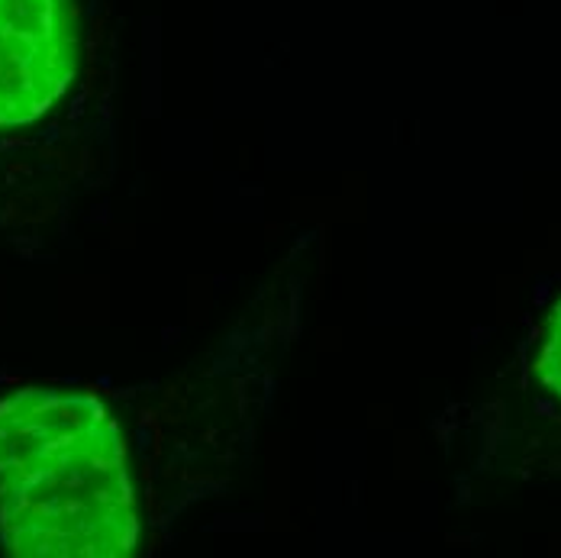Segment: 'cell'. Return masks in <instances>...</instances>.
<instances>
[{
    "label": "cell",
    "instance_id": "cell-1",
    "mask_svg": "<svg viewBox=\"0 0 561 558\" xmlns=\"http://www.w3.org/2000/svg\"><path fill=\"white\" fill-rule=\"evenodd\" d=\"M139 503L119 426L84 391L23 385L0 397V549L30 558H119Z\"/></svg>",
    "mask_w": 561,
    "mask_h": 558
},
{
    "label": "cell",
    "instance_id": "cell-2",
    "mask_svg": "<svg viewBox=\"0 0 561 558\" xmlns=\"http://www.w3.org/2000/svg\"><path fill=\"white\" fill-rule=\"evenodd\" d=\"M71 0H0V129H20L61 101L75 78Z\"/></svg>",
    "mask_w": 561,
    "mask_h": 558
},
{
    "label": "cell",
    "instance_id": "cell-3",
    "mask_svg": "<svg viewBox=\"0 0 561 558\" xmlns=\"http://www.w3.org/2000/svg\"><path fill=\"white\" fill-rule=\"evenodd\" d=\"M536 378L546 391H552L561 400V300L556 304L546 333H542V349L536 358Z\"/></svg>",
    "mask_w": 561,
    "mask_h": 558
}]
</instances>
